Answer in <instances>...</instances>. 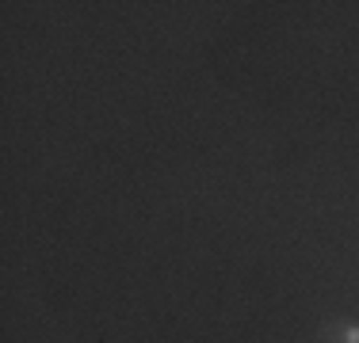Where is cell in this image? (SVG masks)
<instances>
[{
	"instance_id": "obj_1",
	"label": "cell",
	"mask_w": 359,
	"mask_h": 343,
	"mask_svg": "<svg viewBox=\"0 0 359 343\" xmlns=\"http://www.w3.org/2000/svg\"><path fill=\"white\" fill-rule=\"evenodd\" d=\"M318 343H359V321H332V324H321Z\"/></svg>"
}]
</instances>
